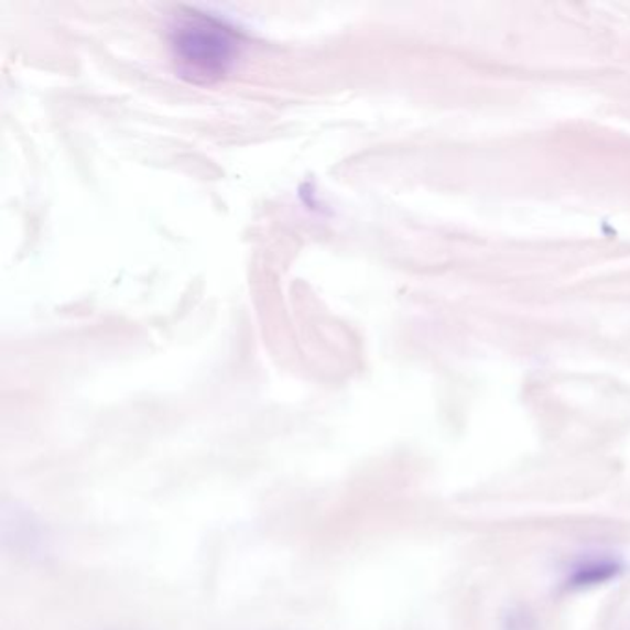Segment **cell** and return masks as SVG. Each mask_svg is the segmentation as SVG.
<instances>
[{"label":"cell","mask_w":630,"mask_h":630,"mask_svg":"<svg viewBox=\"0 0 630 630\" xmlns=\"http://www.w3.org/2000/svg\"><path fill=\"white\" fill-rule=\"evenodd\" d=\"M242 40L217 19L189 13L171 29L172 62L185 80L213 84L228 75L241 56Z\"/></svg>","instance_id":"1"}]
</instances>
